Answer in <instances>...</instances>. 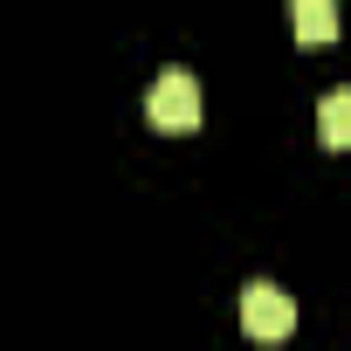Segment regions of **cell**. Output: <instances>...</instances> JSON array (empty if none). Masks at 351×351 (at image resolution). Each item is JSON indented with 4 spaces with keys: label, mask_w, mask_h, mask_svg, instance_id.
I'll use <instances>...</instances> for the list:
<instances>
[{
    "label": "cell",
    "mask_w": 351,
    "mask_h": 351,
    "mask_svg": "<svg viewBox=\"0 0 351 351\" xmlns=\"http://www.w3.org/2000/svg\"><path fill=\"white\" fill-rule=\"evenodd\" d=\"M241 330L262 337V344L289 337V330H296V303H289V289H276V282H248V289H241Z\"/></svg>",
    "instance_id": "2"
},
{
    "label": "cell",
    "mask_w": 351,
    "mask_h": 351,
    "mask_svg": "<svg viewBox=\"0 0 351 351\" xmlns=\"http://www.w3.org/2000/svg\"><path fill=\"white\" fill-rule=\"evenodd\" d=\"M317 138H324L330 152H351V90H330V97L317 104Z\"/></svg>",
    "instance_id": "4"
},
{
    "label": "cell",
    "mask_w": 351,
    "mask_h": 351,
    "mask_svg": "<svg viewBox=\"0 0 351 351\" xmlns=\"http://www.w3.org/2000/svg\"><path fill=\"white\" fill-rule=\"evenodd\" d=\"M145 117L158 124V131H200V117H207V97H200V76L193 69H158V83L145 90Z\"/></svg>",
    "instance_id": "1"
},
{
    "label": "cell",
    "mask_w": 351,
    "mask_h": 351,
    "mask_svg": "<svg viewBox=\"0 0 351 351\" xmlns=\"http://www.w3.org/2000/svg\"><path fill=\"white\" fill-rule=\"evenodd\" d=\"M289 21H296L303 49H324V42H337V0H289Z\"/></svg>",
    "instance_id": "3"
}]
</instances>
